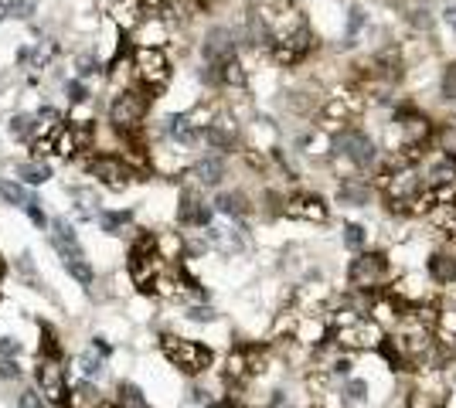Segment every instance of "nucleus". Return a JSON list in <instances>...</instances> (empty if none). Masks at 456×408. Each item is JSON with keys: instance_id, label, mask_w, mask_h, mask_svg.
<instances>
[{"instance_id": "1", "label": "nucleus", "mask_w": 456, "mask_h": 408, "mask_svg": "<svg viewBox=\"0 0 456 408\" xmlns=\"http://www.w3.org/2000/svg\"><path fill=\"white\" fill-rule=\"evenodd\" d=\"M160 347H164L167 361H171L174 367H181L184 375H201V371L211 367V350H208L205 344H198V340H184V337L167 333V337L160 340Z\"/></svg>"}, {"instance_id": "2", "label": "nucleus", "mask_w": 456, "mask_h": 408, "mask_svg": "<svg viewBox=\"0 0 456 408\" xmlns=\"http://www.w3.org/2000/svg\"><path fill=\"white\" fill-rule=\"evenodd\" d=\"M351 286L358 289V293H371L378 286L388 283V276H392V266H388V259L381 255V252H358V259L351 262Z\"/></svg>"}, {"instance_id": "3", "label": "nucleus", "mask_w": 456, "mask_h": 408, "mask_svg": "<svg viewBox=\"0 0 456 408\" xmlns=\"http://www.w3.org/2000/svg\"><path fill=\"white\" fill-rule=\"evenodd\" d=\"M331 150L337 154V157H344L351 160L358 171H368V167H375V160H378V150H375V143L364 136L361 129H341L337 136L331 140Z\"/></svg>"}, {"instance_id": "4", "label": "nucleus", "mask_w": 456, "mask_h": 408, "mask_svg": "<svg viewBox=\"0 0 456 408\" xmlns=\"http://www.w3.org/2000/svg\"><path fill=\"white\" fill-rule=\"evenodd\" d=\"M334 340L347 350H378L385 340V330L378 327V320H371V316H358L344 327H337Z\"/></svg>"}, {"instance_id": "5", "label": "nucleus", "mask_w": 456, "mask_h": 408, "mask_svg": "<svg viewBox=\"0 0 456 408\" xmlns=\"http://www.w3.org/2000/svg\"><path fill=\"white\" fill-rule=\"evenodd\" d=\"M133 72H137V79L147 89H157V85H164V82L171 79V62H167V55L160 48H137Z\"/></svg>"}, {"instance_id": "6", "label": "nucleus", "mask_w": 456, "mask_h": 408, "mask_svg": "<svg viewBox=\"0 0 456 408\" xmlns=\"http://www.w3.org/2000/svg\"><path fill=\"white\" fill-rule=\"evenodd\" d=\"M147 106H150V99L137 89H129V92L116 95V102L110 106V119L116 129H137L143 123V116H147Z\"/></svg>"}, {"instance_id": "7", "label": "nucleus", "mask_w": 456, "mask_h": 408, "mask_svg": "<svg viewBox=\"0 0 456 408\" xmlns=\"http://www.w3.org/2000/svg\"><path fill=\"white\" fill-rule=\"evenodd\" d=\"M310 48H314V38H310L307 24H303V28H297V31L276 38V41H272V55H276V62L297 65V62H303V58L310 55Z\"/></svg>"}, {"instance_id": "8", "label": "nucleus", "mask_w": 456, "mask_h": 408, "mask_svg": "<svg viewBox=\"0 0 456 408\" xmlns=\"http://www.w3.org/2000/svg\"><path fill=\"white\" fill-rule=\"evenodd\" d=\"M395 136H398V143H402L405 150H415L419 143H425L433 136V126H429V119L419 116V112H398V119H395Z\"/></svg>"}, {"instance_id": "9", "label": "nucleus", "mask_w": 456, "mask_h": 408, "mask_svg": "<svg viewBox=\"0 0 456 408\" xmlns=\"http://www.w3.org/2000/svg\"><path fill=\"white\" fill-rule=\"evenodd\" d=\"M38 388H41V394H45L48 402H65V381H62V364H58V358H41L38 361Z\"/></svg>"}, {"instance_id": "10", "label": "nucleus", "mask_w": 456, "mask_h": 408, "mask_svg": "<svg viewBox=\"0 0 456 408\" xmlns=\"http://www.w3.org/2000/svg\"><path fill=\"white\" fill-rule=\"evenodd\" d=\"M201 55H205L208 68H218V65H225L228 58H235V41H232V31H225V28L208 31L205 45H201Z\"/></svg>"}, {"instance_id": "11", "label": "nucleus", "mask_w": 456, "mask_h": 408, "mask_svg": "<svg viewBox=\"0 0 456 408\" xmlns=\"http://www.w3.org/2000/svg\"><path fill=\"white\" fill-rule=\"evenodd\" d=\"M290 218H297V221H314V225H324L327 221V204L320 201L317 194H297V198H290L283 208Z\"/></svg>"}, {"instance_id": "12", "label": "nucleus", "mask_w": 456, "mask_h": 408, "mask_svg": "<svg viewBox=\"0 0 456 408\" xmlns=\"http://www.w3.org/2000/svg\"><path fill=\"white\" fill-rule=\"evenodd\" d=\"M85 171L110 188H126V177H129V167L120 157H92L85 160Z\"/></svg>"}, {"instance_id": "13", "label": "nucleus", "mask_w": 456, "mask_h": 408, "mask_svg": "<svg viewBox=\"0 0 456 408\" xmlns=\"http://www.w3.org/2000/svg\"><path fill=\"white\" fill-rule=\"evenodd\" d=\"M51 245L55 252L62 255V262H72V259H85L82 255V245H79V235H75V228L68 225L65 218H55L51 221Z\"/></svg>"}, {"instance_id": "14", "label": "nucleus", "mask_w": 456, "mask_h": 408, "mask_svg": "<svg viewBox=\"0 0 456 408\" xmlns=\"http://www.w3.org/2000/svg\"><path fill=\"white\" fill-rule=\"evenodd\" d=\"M205 140L215 146V150H232L235 146V140H238V129H235V123L232 119H211V123L205 126Z\"/></svg>"}, {"instance_id": "15", "label": "nucleus", "mask_w": 456, "mask_h": 408, "mask_svg": "<svg viewBox=\"0 0 456 408\" xmlns=\"http://www.w3.org/2000/svg\"><path fill=\"white\" fill-rule=\"evenodd\" d=\"M433 330H436V344L453 350L456 347V306H440V313L433 320Z\"/></svg>"}, {"instance_id": "16", "label": "nucleus", "mask_w": 456, "mask_h": 408, "mask_svg": "<svg viewBox=\"0 0 456 408\" xmlns=\"http://www.w3.org/2000/svg\"><path fill=\"white\" fill-rule=\"evenodd\" d=\"M133 31H137V41H140V48H160L164 41H167V24H164V17L140 21Z\"/></svg>"}, {"instance_id": "17", "label": "nucleus", "mask_w": 456, "mask_h": 408, "mask_svg": "<svg viewBox=\"0 0 456 408\" xmlns=\"http://www.w3.org/2000/svg\"><path fill=\"white\" fill-rule=\"evenodd\" d=\"M194 181L201 184V188H215V184H221V177H225V160L221 157H205L194 163Z\"/></svg>"}, {"instance_id": "18", "label": "nucleus", "mask_w": 456, "mask_h": 408, "mask_svg": "<svg viewBox=\"0 0 456 408\" xmlns=\"http://www.w3.org/2000/svg\"><path fill=\"white\" fill-rule=\"evenodd\" d=\"M429 276L440 286H453L456 283V259L450 252H436V255L429 259Z\"/></svg>"}, {"instance_id": "19", "label": "nucleus", "mask_w": 456, "mask_h": 408, "mask_svg": "<svg viewBox=\"0 0 456 408\" xmlns=\"http://www.w3.org/2000/svg\"><path fill=\"white\" fill-rule=\"evenodd\" d=\"M181 221L191 225V228H205L208 221H211V208L205 201H198V198H188L184 194V201H181Z\"/></svg>"}, {"instance_id": "20", "label": "nucleus", "mask_w": 456, "mask_h": 408, "mask_svg": "<svg viewBox=\"0 0 456 408\" xmlns=\"http://www.w3.org/2000/svg\"><path fill=\"white\" fill-rule=\"evenodd\" d=\"M167 133H171L181 146H194V143L201 140V129L191 123L188 116H171V119H167Z\"/></svg>"}, {"instance_id": "21", "label": "nucleus", "mask_w": 456, "mask_h": 408, "mask_svg": "<svg viewBox=\"0 0 456 408\" xmlns=\"http://www.w3.org/2000/svg\"><path fill=\"white\" fill-rule=\"evenodd\" d=\"M143 0H116V7H112V17H116V24L126 28V31H133L137 24L143 21Z\"/></svg>"}, {"instance_id": "22", "label": "nucleus", "mask_w": 456, "mask_h": 408, "mask_svg": "<svg viewBox=\"0 0 456 408\" xmlns=\"http://www.w3.org/2000/svg\"><path fill=\"white\" fill-rule=\"evenodd\" d=\"M337 198H341L344 204H368L371 190H368V184H364V181L347 177V181H341V184H337Z\"/></svg>"}, {"instance_id": "23", "label": "nucleus", "mask_w": 456, "mask_h": 408, "mask_svg": "<svg viewBox=\"0 0 456 408\" xmlns=\"http://www.w3.org/2000/svg\"><path fill=\"white\" fill-rule=\"evenodd\" d=\"M215 208H218L221 215H228V218H245V215H249V201H245L242 194H235V190H228V194H218Z\"/></svg>"}, {"instance_id": "24", "label": "nucleus", "mask_w": 456, "mask_h": 408, "mask_svg": "<svg viewBox=\"0 0 456 408\" xmlns=\"http://www.w3.org/2000/svg\"><path fill=\"white\" fill-rule=\"evenodd\" d=\"M297 337H299V344H310V347L324 344V337H327V323H324V320H303Z\"/></svg>"}, {"instance_id": "25", "label": "nucleus", "mask_w": 456, "mask_h": 408, "mask_svg": "<svg viewBox=\"0 0 456 408\" xmlns=\"http://www.w3.org/2000/svg\"><path fill=\"white\" fill-rule=\"evenodd\" d=\"M99 221H102V232H110V235H120L126 225L133 221V211H106V215H102Z\"/></svg>"}, {"instance_id": "26", "label": "nucleus", "mask_w": 456, "mask_h": 408, "mask_svg": "<svg viewBox=\"0 0 456 408\" xmlns=\"http://www.w3.org/2000/svg\"><path fill=\"white\" fill-rule=\"evenodd\" d=\"M218 82H225V85H245V72H242L238 58H228L225 65H218Z\"/></svg>"}, {"instance_id": "27", "label": "nucleus", "mask_w": 456, "mask_h": 408, "mask_svg": "<svg viewBox=\"0 0 456 408\" xmlns=\"http://www.w3.org/2000/svg\"><path fill=\"white\" fill-rule=\"evenodd\" d=\"M0 198L7 204H14V208H24L28 204V190L21 188V184H14V181H4L0 184Z\"/></svg>"}, {"instance_id": "28", "label": "nucleus", "mask_w": 456, "mask_h": 408, "mask_svg": "<svg viewBox=\"0 0 456 408\" xmlns=\"http://www.w3.org/2000/svg\"><path fill=\"white\" fill-rule=\"evenodd\" d=\"M65 269L72 272V279H75V283H82V286H92L95 272H92V266H89L85 259H72V262H65Z\"/></svg>"}, {"instance_id": "29", "label": "nucleus", "mask_w": 456, "mask_h": 408, "mask_svg": "<svg viewBox=\"0 0 456 408\" xmlns=\"http://www.w3.org/2000/svg\"><path fill=\"white\" fill-rule=\"evenodd\" d=\"M21 177H24L28 184L38 188V184H45L48 177H51V171H48L45 163H24V167H21Z\"/></svg>"}, {"instance_id": "30", "label": "nucleus", "mask_w": 456, "mask_h": 408, "mask_svg": "<svg viewBox=\"0 0 456 408\" xmlns=\"http://www.w3.org/2000/svg\"><path fill=\"white\" fill-rule=\"evenodd\" d=\"M364 238H368V232H364L361 225H347L344 228V245L354 252H364Z\"/></svg>"}, {"instance_id": "31", "label": "nucleus", "mask_w": 456, "mask_h": 408, "mask_svg": "<svg viewBox=\"0 0 456 408\" xmlns=\"http://www.w3.org/2000/svg\"><path fill=\"white\" fill-rule=\"evenodd\" d=\"M364 394H368V385L364 381H347V388H344V402L347 405H358V402H364Z\"/></svg>"}, {"instance_id": "32", "label": "nucleus", "mask_w": 456, "mask_h": 408, "mask_svg": "<svg viewBox=\"0 0 456 408\" xmlns=\"http://www.w3.org/2000/svg\"><path fill=\"white\" fill-rule=\"evenodd\" d=\"M442 99L456 102V65H446V72H442Z\"/></svg>"}, {"instance_id": "33", "label": "nucleus", "mask_w": 456, "mask_h": 408, "mask_svg": "<svg viewBox=\"0 0 456 408\" xmlns=\"http://www.w3.org/2000/svg\"><path fill=\"white\" fill-rule=\"evenodd\" d=\"M215 310H211V306H201V303H198V306H191L188 310V320H194V323H211V320H215Z\"/></svg>"}, {"instance_id": "34", "label": "nucleus", "mask_w": 456, "mask_h": 408, "mask_svg": "<svg viewBox=\"0 0 456 408\" xmlns=\"http://www.w3.org/2000/svg\"><path fill=\"white\" fill-rule=\"evenodd\" d=\"M79 367H82V375L99 377V371H102V361H99L95 354H85V358H79Z\"/></svg>"}, {"instance_id": "35", "label": "nucleus", "mask_w": 456, "mask_h": 408, "mask_svg": "<svg viewBox=\"0 0 456 408\" xmlns=\"http://www.w3.org/2000/svg\"><path fill=\"white\" fill-rule=\"evenodd\" d=\"M11 129H14V136H28V133L34 129V116H14Z\"/></svg>"}, {"instance_id": "36", "label": "nucleus", "mask_w": 456, "mask_h": 408, "mask_svg": "<svg viewBox=\"0 0 456 408\" xmlns=\"http://www.w3.org/2000/svg\"><path fill=\"white\" fill-rule=\"evenodd\" d=\"M160 252H164L160 259H174V255L181 252V242H177V238H171V235H164V238H160Z\"/></svg>"}, {"instance_id": "37", "label": "nucleus", "mask_w": 456, "mask_h": 408, "mask_svg": "<svg viewBox=\"0 0 456 408\" xmlns=\"http://www.w3.org/2000/svg\"><path fill=\"white\" fill-rule=\"evenodd\" d=\"M123 402H126L129 408H150V405H147V402L140 398V392H137V388H129V385L123 388Z\"/></svg>"}, {"instance_id": "38", "label": "nucleus", "mask_w": 456, "mask_h": 408, "mask_svg": "<svg viewBox=\"0 0 456 408\" xmlns=\"http://www.w3.org/2000/svg\"><path fill=\"white\" fill-rule=\"evenodd\" d=\"M34 7H38V0H17V7H14V14L11 17H31Z\"/></svg>"}, {"instance_id": "39", "label": "nucleus", "mask_w": 456, "mask_h": 408, "mask_svg": "<svg viewBox=\"0 0 456 408\" xmlns=\"http://www.w3.org/2000/svg\"><path fill=\"white\" fill-rule=\"evenodd\" d=\"M0 377H7V381H14V377H21V367H17L11 358L7 361H0Z\"/></svg>"}, {"instance_id": "40", "label": "nucleus", "mask_w": 456, "mask_h": 408, "mask_svg": "<svg viewBox=\"0 0 456 408\" xmlns=\"http://www.w3.org/2000/svg\"><path fill=\"white\" fill-rule=\"evenodd\" d=\"M17 350H21V344H17L14 337H0V354L4 358H14Z\"/></svg>"}, {"instance_id": "41", "label": "nucleus", "mask_w": 456, "mask_h": 408, "mask_svg": "<svg viewBox=\"0 0 456 408\" xmlns=\"http://www.w3.org/2000/svg\"><path fill=\"white\" fill-rule=\"evenodd\" d=\"M17 408H41V398H38V392H24L21 398H17Z\"/></svg>"}, {"instance_id": "42", "label": "nucleus", "mask_w": 456, "mask_h": 408, "mask_svg": "<svg viewBox=\"0 0 456 408\" xmlns=\"http://www.w3.org/2000/svg\"><path fill=\"white\" fill-rule=\"evenodd\" d=\"M412 24L423 28V31H429V28H433V17H429V11H415V14H412Z\"/></svg>"}, {"instance_id": "43", "label": "nucleus", "mask_w": 456, "mask_h": 408, "mask_svg": "<svg viewBox=\"0 0 456 408\" xmlns=\"http://www.w3.org/2000/svg\"><path fill=\"white\" fill-rule=\"evenodd\" d=\"M364 24V11H351V28H347V38H354V34L361 31Z\"/></svg>"}, {"instance_id": "44", "label": "nucleus", "mask_w": 456, "mask_h": 408, "mask_svg": "<svg viewBox=\"0 0 456 408\" xmlns=\"http://www.w3.org/2000/svg\"><path fill=\"white\" fill-rule=\"evenodd\" d=\"M68 95H72V102H85V99H89L85 85H79V82H72V85H68Z\"/></svg>"}, {"instance_id": "45", "label": "nucleus", "mask_w": 456, "mask_h": 408, "mask_svg": "<svg viewBox=\"0 0 456 408\" xmlns=\"http://www.w3.org/2000/svg\"><path fill=\"white\" fill-rule=\"evenodd\" d=\"M51 150H55V143H51V140H38V143H34V154H38V157H45V154H51Z\"/></svg>"}, {"instance_id": "46", "label": "nucleus", "mask_w": 456, "mask_h": 408, "mask_svg": "<svg viewBox=\"0 0 456 408\" xmlns=\"http://www.w3.org/2000/svg\"><path fill=\"white\" fill-rule=\"evenodd\" d=\"M92 347H95V354H102V358H106V354H112V347L106 344L102 337H95V340H92Z\"/></svg>"}, {"instance_id": "47", "label": "nucleus", "mask_w": 456, "mask_h": 408, "mask_svg": "<svg viewBox=\"0 0 456 408\" xmlns=\"http://www.w3.org/2000/svg\"><path fill=\"white\" fill-rule=\"evenodd\" d=\"M79 72H82V75H89V72H95V62L89 58V55H85V58H79Z\"/></svg>"}, {"instance_id": "48", "label": "nucleus", "mask_w": 456, "mask_h": 408, "mask_svg": "<svg viewBox=\"0 0 456 408\" xmlns=\"http://www.w3.org/2000/svg\"><path fill=\"white\" fill-rule=\"evenodd\" d=\"M446 24L456 31V7H446Z\"/></svg>"}, {"instance_id": "49", "label": "nucleus", "mask_w": 456, "mask_h": 408, "mask_svg": "<svg viewBox=\"0 0 456 408\" xmlns=\"http://www.w3.org/2000/svg\"><path fill=\"white\" fill-rule=\"evenodd\" d=\"M143 4H164V0H143Z\"/></svg>"}, {"instance_id": "50", "label": "nucleus", "mask_w": 456, "mask_h": 408, "mask_svg": "<svg viewBox=\"0 0 456 408\" xmlns=\"http://www.w3.org/2000/svg\"><path fill=\"white\" fill-rule=\"evenodd\" d=\"M218 408H228V405H218Z\"/></svg>"}]
</instances>
